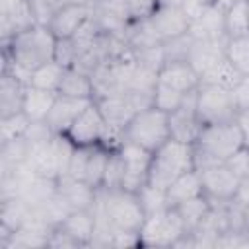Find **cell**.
I'll use <instances>...</instances> for the list:
<instances>
[{"instance_id":"cell-1","label":"cell","mask_w":249,"mask_h":249,"mask_svg":"<svg viewBox=\"0 0 249 249\" xmlns=\"http://www.w3.org/2000/svg\"><path fill=\"white\" fill-rule=\"evenodd\" d=\"M58 39L47 23H33L4 41V68L29 84V74L49 60H54Z\"/></svg>"},{"instance_id":"cell-2","label":"cell","mask_w":249,"mask_h":249,"mask_svg":"<svg viewBox=\"0 0 249 249\" xmlns=\"http://www.w3.org/2000/svg\"><path fill=\"white\" fill-rule=\"evenodd\" d=\"M243 146L245 142L235 121L202 124L196 140L193 142L195 167L204 169L216 163H224L230 156H233Z\"/></svg>"},{"instance_id":"cell-3","label":"cell","mask_w":249,"mask_h":249,"mask_svg":"<svg viewBox=\"0 0 249 249\" xmlns=\"http://www.w3.org/2000/svg\"><path fill=\"white\" fill-rule=\"evenodd\" d=\"M93 210L101 214L113 230L121 231H140L146 220L138 195L124 189H99Z\"/></svg>"},{"instance_id":"cell-4","label":"cell","mask_w":249,"mask_h":249,"mask_svg":"<svg viewBox=\"0 0 249 249\" xmlns=\"http://www.w3.org/2000/svg\"><path fill=\"white\" fill-rule=\"evenodd\" d=\"M195 167V148L193 144L169 138L156 152H152V161L148 169V185L158 189H167L183 173Z\"/></svg>"},{"instance_id":"cell-5","label":"cell","mask_w":249,"mask_h":249,"mask_svg":"<svg viewBox=\"0 0 249 249\" xmlns=\"http://www.w3.org/2000/svg\"><path fill=\"white\" fill-rule=\"evenodd\" d=\"M64 136L74 146H105L117 150L123 144V132L107 123L95 99L78 115Z\"/></svg>"},{"instance_id":"cell-6","label":"cell","mask_w":249,"mask_h":249,"mask_svg":"<svg viewBox=\"0 0 249 249\" xmlns=\"http://www.w3.org/2000/svg\"><path fill=\"white\" fill-rule=\"evenodd\" d=\"M169 138V115L154 105L136 111L123 128V140L132 142L148 152H156Z\"/></svg>"},{"instance_id":"cell-7","label":"cell","mask_w":249,"mask_h":249,"mask_svg":"<svg viewBox=\"0 0 249 249\" xmlns=\"http://www.w3.org/2000/svg\"><path fill=\"white\" fill-rule=\"evenodd\" d=\"M187 235V228L175 206L146 214L140 228V247H175Z\"/></svg>"},{"instance_id":"cell-8","label":"cell","mask_w":249,"mask_h":249,"mask_svg":"<svg viewBox=\"0 0 249 249\" xmlns=\"http://www.w3.org/2000/svg\"><path fill=\"white\" fill-rule=\"evenodd\" d=\"M196 113L202 124L235 121L237 105L231 89L200 82L196 88Z\"/></svg>"},{"instance_id":"cell-9","label":"cell","mask_w":249,"mask_h":249,"mask_svg":"<svg viewBox=\"0 0 249 249\" xmlns=\"http://www.w3.org/2000/svg\"><path fill=\"white\" fill-rule=\"evenodd\" d=\"M123 160V183L121 189L138 193L142 185L148 181V169L152 161V152L123 140V144L117 148Z\"/></svg>"},{"instance_id":"cell-10","label":"cell","mask_w":249,"mask_h":249,"mask_svg":"<svg viewBox=\"0 0 249 249\" xmlns=\"http://www.w3.org/2000/svg\"><path fill=\"white\" fill-rule=\"evenodd\" d=\"M198 171L202 177L204 195L212 204H226L235 198L241 179L226 163H216Z\"/></svg>"},{"instance_id":"cell-11","label":"cell","mask_w":249,"mask_h":249,"mask_svg":"<svg viewBox=\"0 0 249 249\" xmlns=\"http://www.w3.org/2000/svg\"><path fill=\"white\" fill-rule=\"evenodd\" d=\"M91 16H93L91 4H68L56 8L51 14L47 25L56 39H74L91 19Z\"/></svg>"},{"instance_id":"cell-12","label":"cell","mask_w":249,"mask_h":249,"mask_svg":"<svg viewBox=\"0 0 249 249\" xmlns=\"http://www.w3.org/2000/svg\"><path fill=\"white\" fill-rule=\"evenodd\" d=\"M150 27L158 35L161 43L183 37L189 33L191 18L181 6H171V4H158L154 14L148 18Z\"/></svg>"},{"instance_id":"cell-13","label":"cell","mask_w":249,"mask_h":249,"mask_svg":"<svg viewBox=\"0 0 249 249\" xmlns=\"http://www.w3.org/2000/svg\"><path fill=\"white\" fill-rule=\"evenodd\" d=\"M202 128V121L196 113V89L189 91L183 103L169 113V132L173 140L193 144Z\"/></svg>"},{"instance_id":"cell-14","label":"cell","mask_w":249,"mask_h":249,"mask_svg":"<svg viewBox=\"0 0 249 249\" xmlns=\"http://www.w3.org/2000/svg\"><path fill=\"white\" fill-rule=\"evenodd\" d=\"M156 82L165 84L181 93H189L200 86V76L189 64V60H163V64L158 68Z\"/></svg>"},{"instance_id":"cell-15","label":"cell","mask_w":249,"mask_h":249,"mask_svg":"<svg viewBox=\"0 0 249 249\" xmlns=\"http://www.w3.org/2000/svg\"><path fill=\"white\" fill-rule=\"evenodd\" d=\"M95 228H97V218H95V210H70L64 220L56 226L58 231H62L64 235H68L76 247H86L91 245L93 235H95Z\"/></svg>"},{"instance_id":"cell-16","label":"cell","mask_w":249,"mask_h":249,"mask_svg":"<svg viewBox=\"0 0 249 249\" xmlns=\"http://www.w3.org/2000/svg\"><path fill=\"white\" fill-rule=\"evenodd\" d=\"M226 43H228V37L193 39V43L189 47V53H187V60L198 72V76L208 72L216 62H220L226 56Z\"/></svg>"},{"instance_id":"cell-17","label":"cell","mask_w":249,"mask_h":249,"mask_svg":"<svg viewBox=\"0 0 249 249\" xmlns=\"http://www.w3.org/2000/svg\"><path fill=\"white\" fill-rule=\"evenodd\" d=\"M93 99H80V97H68V95H56V101L53 109L47 115V124L54 134H64L70 124L78 119V115L91 103Z\"/></svg>"},{"instance_id":"cell-18","label":"cell","mask_w":249,"mask_h":249,"mask_svg":"<svg viewBox=\"0 0 249 249\" xmlns=\"http://www.w3.org/2000/svg\"><path fill=\"white\" fill-rule=\"evenodd\" d=\"M56 195L70 210H89L95 206L97 191L88 183L74 179L70 175H62L56 183Z\"/></svg>"},{"instance_id":"cell-19","label":"cell","mask_w":249,"mask_h":249,"mask_svg":"<svg viewBox=\"0 0 249 249\" xmlns=\"http://www.w3.org/2000/svg\"><path fill=\"white\" fill-rule=\"evenodd\" d=\"M224 6L212 2L208 4L198 16L191 19L189 35L193 39H220L226 37L224 33Z\"/></svg>"},{"instance_id":"cell-20","label":"cell","mask_w":249,"mask_h":249,"mask_svg":"<svg viewBox=\"0 0 249 249\" xmlns=\"http://www.w3.org/2000/svg\"><path fill=\"white\" fill-rule=\"evenodd\" d=\"M25 88L27 84L21 78L10 72H2V78H0V115L2 117L21 113Z\"/></svg>"},{"instance_id":"cell-21","label":"cell","mask_w":249,"mask_h":249,"mask_svg":"<svg viewBox=\"0 0 249 249\" xmlns=\"http://www.w3.org/2000/svg\"><path fill=\"white\" fill-rule=\"evenodd\" d=\"M165 195H167V204L169 206H179V204H183V202H187L191 198H196V196L204 195L200 171L198 169H191V171L183 173L181 177H177L165 189Z\"/></svg>"},{"instance_id":"cell-22","label":"cell","mask_w":249,"mask_h":249,"mask_svg":"<svg viewBox=\"0 0 249 249\" xmlns=\"http://www.w3.org/2000/svg\"><path fill=\"white\" fill-rule=\"evenodd\" d=\"M58 93L68 95V97H80V99H95V95H97L91 74H88L76 66L66 68V74L58 88Z\"/></svg>"},{"instance_id":"cell-23","label":"cell","mask_w":249,"mask_h":249,"mask_svg":"<svg viewBox=\"0 0 249 249\" xmlns=\"http://www.w3.org/2000/svg\"><path fill=\"white\" fill-rule=\"evenodd\" d=\"M56 91H49V89H41V88H33L27 84L25 88V95H23V107L21 111L25 113V117L33 123V121H45L49 111L53 109L54 101H56Z\"/></svg>"},{"instance_id":"cell-24","label":"cell","mask_w":249,"mask_h":249,"mask_svg":"<svg viewBox=\"0 0 249 249\" xmlns=\"http://www.w3.org/2000/svg\"><path fill=\"white\" fill-rule=\"evenodd\" d=\"M31 208L33 206L27 200H23L21 196H6V198H2V212H0L2 220H0V226L8 228L10 231L19 230L27 222V218L31 214Z\"/></svg>"},{"instance_id":"cell-25","label":"cell","mask_w":249,"mask_h":249,"mask_svg":"<svg viewBox=\"0 0 249 249\" xmlns=\"http://www.w3.org/2000/svg\"><path fill=\"white\" fill-rule=\"evenodd\" d=\"M224 33L228 39L249 35V4L231 2L224 10Z\"/></svg>"},{"instance_id":"cell-26","label":"cell","mask_w":249,"mask_h":249,"mask_svg":"<svg viewBox=\"0 0 249 249\" xmlns=\"http://www.w3.org/2000/svg\"><path fill=\"white\" fill-rule=\"evenodd\" d=\"M64 74H66V66H62L56 60H49L29 74V86L58 93V88L62 84Z\"/></svg>"},{"instance_id":"cell-27","label":"cell","mask_w":249,"mask_h":249,"mask_svg":"<svg viewBox=\"0 0 249 249\" xmlns=\"http://www.w3.org/2000/svg\"><path fill=\"white\" fill-rule=\"evenodd\" d=\"M185 228H187V233H193L195 230H198V226L204 222V218L208 216L210 208H212V202L208 200L206 195H200L196 198H191L179 206H175Z\"/></svg>"},{"instance_id":"cell-28","label":"cell","mask_w":249,"mask_h":249,"mask_svg":"<svg viewBox=\"0 0 249 249\" xmlns=\"http://www.w3.org/2000/svg\"><path fill=\"white\" fill-rule=\"evenodd\" d=\"M241 78H243V74L224 56L220 62H216L208 72H204L200 76V82L202 84H214V86H220L226 89H233L241 82Z\"/></svg>"},{"instance_id":"cell-29","label":"cell","mask_w":249,"mask_h":249,"mask_svg":"<svg viewBox=\"0 0 249 249\" xmlns=\"http://www.w3.org/2000/svg\"><path fill=\"white\" fill-rule=\"evenodd\" d=\"M29 150H31V142L25 136L2 142V152H0V156H2V173L10 171V169H16L19 165H25Z\"/></svg>"},{"instance_id":"cell-30","label":"cell","mask_w":249,"mask_h":249,"mask_svg":"<svg viewBox=\"0 0 249 249\" xmlns=\"http://www.w3.org/2000/svg\"><path fill=\"white\" fill-rule=\"evenodd\" d=\"M226 58L243 76H249V35L228 39V43H226Z\"/></svg>"},{"instance_id":"cell-31","label":"cell","mask_w":249,"mask_h":249,"mask_svg":"<svg viewBox=\"0 0 249 249\" xmlns=\"http://www.w3.org/2000/svg\"><path fill=\"white\" fill-rule=\"evenodd\" d=\"M185 95L187 93H181V91H177V89H173V88H169L165 84L156 82L154 91H152V105L169 115V113H173L183 103Z\"/></svg>"},{"instance_id":"cell-32","label":"cell","mask_w":249,"mask_h":249,"mask_svg":"<svg viewBox=\"0 0 249 249\" xmlns=\"http://www.w3.org/2000/svg\"><path fill=\"white\" fill-rule=\"evenodd\" d=\"M29 119L25 117V113H16L10 117H2L0 119V142H8L19 136H25L27 128H29Z\"/></svg>"},{"instance_id":"cell-33","label":"cell","mask_w":249,"mask_h":249,"mask_svg":"<svg viewBox=\"0 0 249 249\" xmlns=\"http://www.w3.org/2000/svg\"><path fill=\"white\" fill-rule=\"evenodd\" d=\"M138 198H140V204L144 208L146 214H152V212H158V210H163L167 208V195H165V189H158V187H152V185H142L140 191L136 193Z\"/></svg>"},{"instance_id":"cell-34","label":"cell","mask_w":249,"mask_h":249,"mask_svg":"<svg viewBox=\"0 0 249 249\" xmlns=\"http://www.w3.org/2000/svg\"><path fill=\"white\" fill-rule=\"evenodd\" d=\"M121 183H123V160L119 150H111L105 169V181L101 189H121Z\"/></svg>"},{"instance_id":"cell-35","label":"cell","mask_w":249,"mask_h":249,"mask_svg":"<svg viewBox=\"0 0 249 249\" xmlns=\"http://www.w3.org/2000/svg\"><path fill=\"white\" fill-rule=\"evenodd\" d=\"M124 2H126L130 23L148 19L154 14V10L158 8V4H160V0H124Z\"/></svg>"},{"instance_id":"cell-36","label":"cell","mask_w":249,"mask_h":249,"mask_svg":"<svg viewBox=\"0 0 249 249\" xmlns=\"http://www.w3.org/2000/svg\"><path fill=\"white\" fill-rule=\"evenodd\" d=\"M224 163H226L239 179L249 177V146L239 148V150H237L233 156H230Z\"/></svg>"},{"instance_id":"cell-37","label":"cell","mask_w":249,"mask_h":249,"mask_svg":"<svg viewBox=\"0 0 249 249\" xmlns=\"http://www.w3.org/2000/svg\"><path fill=\"white\" fill-rule=\"evenodd\" d=\"M237 111L239 109H249V76H243L241 82L231 89Z\"/></svg>"},{"instance_id":"cell-38","label":"cell","mask_w":249,"mask_h":249,"mask_svg":"<svg viewBox=\"0 0 249 249\" xmlns=\"http://www.w3.org/2000/svg\"><path fill=\"white\" fill-rule=\"evenodd\" d=\"M235 123L239 126V130H241L245 146H249V109H239L237 115H235Z\"/></svg>"},{"instance_id":"cell-39","label":"cell","mask_w":249,"mask_h":249,"mask_svg":"<svg viewBox=\"0 0 249 249\" xmlns=\"http://www.w3.org/2000/svg\"><path fill=\"white\" fill-rule=\"evenodd\" d=\"M233 200H235L237 204H241V206H249V177L241 179L239 189H237V195H235Z\"/></svg>"},{"instance_id":"cell-40","label":"cell","mask_w":249,"mask_h":249,"mask_svg":"<svg viewBox=\"0 0 249 249\" xmlns=\"http://www.w3.org/2000/svg\"><path fill=\"white\" fill-rule=\"evenodd\" d=\"M45 2L51 8V12H54L56 8L68 6V4H91V0H45Z\"/></svg>"},{"instance_id":"cell-41","label":"cell","mask_w":249,"mask_h":249,"mask_svg":"<svg viewBox=\"0 0 249 249\" xmlns=\"http://www.w3.org/2000/svg\"><path fill=\"white\" fill-rule=\"evenodd\" d=\"M25 2H29V0H0V14L12 12V10H16L18 6L25 4Z\"/></svg>"},{"instance_id":"cell-42","label":"cell","mask_w":249,"mask_h":249,"mask_svg":"<svg viewBox=\"0 0 249 249\" xmlns=\"http://www.w3.org/2000/svg\"><path fill=\"white\" fill-rule=\"evenodd\" d=\"M249 237V206H245V230H243Z\"/></svg>"}]
</instances>
